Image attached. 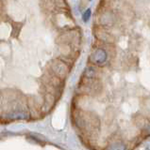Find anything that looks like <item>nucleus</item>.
Returning a JSON list of instances; mask_svg holds the SVG:
<instances>
[{
	"label": "nucleus",
	"instance_id": "1",
	"mask_svg": "<svg viewBox=\"0 0 150 150\" xmlns=\"http://www.w3.org/2000/svg\"><path fill=\"white\" fill-rule=\"evenodd\" d=\"M108 59V53L103 48H96L91 54V60L96 65H103Z\"/></svg>",
	"mask_w": 150,
	"mask_h": 150
},
{
	"label": "nucleus",
	"instance_id": "2",
	"mask_svg": "<svg viewBox=\"0 0 150 150\" xmlns=\"http://www.w3.org/2000/svg\"><path fill=\"white\" fill-rule=\"evenodd\" d=\"M115 21H116V17L114 14L111 11H107L105 13H103L100 17V22L102 23V25H105V26L113 25Z\"/></svg>",
	"mask_w": 150,
	"mask_h": 150
},
{
	"label": "nucleus",
	"instance_id": "3",
	"mask_svg": "<svg viewBox=\"0 0 150 150\" xmlns=\"http://www.w3.org/2000/svg\"><path fill=\"white\" fill-rule=\"evenodd\" d=\"M96 75V70L93 67H88L84 71V76L87 79H93Z\"/></svg>",
	"mask_w": 150,
	"mask_h": 150
},
{
	"label": "nucleus",
	"instance_id": "4",
	"mask_svg": "<svg viewBox=\"0 0 150 150\" xmlns=\"http://www.w3.org/2000/svg\"><path fill=\"white\" fill-rule=\"evenodd\" d=\"M107 150H126V145L121 142L112 143Z\"/></svg>",
	"mask_w": 150,
	"mask_h": 150
},
{
	"label": "nucleus",
	"instance_id": "5",
	"mask_svg": "<svg viewBox=\"0 0 150 150\" xmlns=\"http://www.w3.org/2000/svg\"><path fill=\"white\" fill-rule=\"evenodd\" d=\"M91 16H92V9L89 8L82 14V20H83V22L84 23H88L89 20H90Z\"/></svg>",
	"mask_w": 150,
	"mask_h": 150
},
{
	"label": "nucleus",
	"instance_id": "6",
	"mask_svg": "<svg viewBox=\"0 0 150 150\" xmlns=\"http://www.w3.org/2000/svg\"><path fill=\"white\" fill-rule=\"evenodd\" d=\"M144 129L146 131V132H149L150 133V122L144 124Z\"/></svg>",
	"mask_w": 150,
	"mask_h": 150
},
{
	"label": "nucleus",
	"instance_id": "7",
	"mask_svg": "<svg viewBox=\"0 0 150 150\" xmlns=\"http://www.w3.org/2000/svg\"><path fill=\"white\" fill-rule=\"evenodd\" d=\"M89 1H92V0H89Z\"/></svg>",
	"mask_w": 150,
	"mask_h": 150
}]
</instances>
